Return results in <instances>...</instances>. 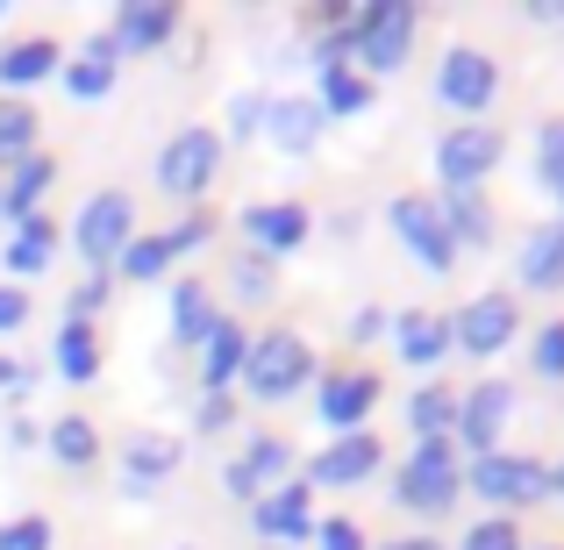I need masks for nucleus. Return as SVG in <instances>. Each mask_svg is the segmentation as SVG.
Segmentation results:
<instances>
[{"instance_id": "1", "label": "nucleus", "mask_w": 564, "mask_h": 550, "mask_svg": "<svg viewBox=\"0 0 564 550\" xmlns=\"http://www.w3.org/2000/svg\"><path fill=\"white\" fill-rule=\"evenodd\" d=\"M129 229H137V201H129V193H94V201L79 207L72 244H79L86 265H115L129 250Z\"/></svg>"}, {"instance_id": "2", "label": "nucleus", "mask_w": 564, "mask_h": 550, "mask_svg": "<svg viewBox=\"0 0 564 550\" xmlns=\"http://www.w3.org/2000/svg\"><path fill=\"white\" fill-rule=\"evenodd\" d=\"M350 36H358V57L372 72H393L400 57H408V43H414V8H408V0H379V8L358 14Z\"/></svg>"}, {"instance_id": "3", "label": "nucleus", "mask_w": 564, "mask_h": 550, "mask_svg": "<svg viewBox=\"0 0 564 550\" xmlns=\"http://www.w3.org/2000/svg\"><path fill=\"white\" fill-rule=\"evenodd\" d=\"M301 379H307V344H301V336H264V344L243 351V386H250L258 400L293 393Z\"/></svg>"}, {"instance_id": "4", "label": "nucleus", "mask_w": 564, "mask_h": 550, "mask_svg": "<svg viewBox=\"0 0 564 550\" xmlns=\"http://www.w3.org/2000/svg\"><path fill=\"white\" fill-rule=\"evenodd\" d=\"M221 165V143L207 137V129H180V137L165 143V158H158V186L165 193H207Z\"/></svg>"}, {"instance_id": "5", "label": "nucleus", "mask_w": 564, "mask_h": 550, "mask_svg": "<svg viewBox=\"0 0 564 550\" xmlns=\"http://www.w3.org/2000/svg\"><path fill=\"white\" fill-rule=\"evenodd\" d=\"M393 229L408 236V250L422 265H436V272H451V258H457V236H451V222L436 215V201H422V193H408V201H393Z\"/></svg>"}, {"instance_id": "6", "label": "nucleus", "mask_w": 564, "mask_h": 550, "mask_svg": "<svg viewBox=\"0 0 564 550\" xmlns=\"http://www.w3.org/2000/svg\"><path fill=\"white\" fill-rule=\"evenodd\" d=\"M436 165H443V180H451L457 193H471L486 180V172L500 165V129H451V137H443V151H436Z\"/></svg>"}, {"instance_id": "7", "label": "nucleus", "mask_w": 564, "mask_h": 550, "mask_svg": "<svg viewBox=\"0 0 564 550\" xmlns=\"http://www.w3.org/2000/svg\"><path fill=\"white\" fill-rule=\"evenodd\" d=\"M471 486H479L486 500H543V494H551V472H543L536 457H500V451H486L479 465H471Z\"/></svg>"}, {"instance_id": "8", "label": "nucleus", "mask_w": 564, "mask_h": 550, "mask_svg": "<svg viewBox=\"0 0 564 550\" xmlns=\"http://www.w3.org/2000/svg\"><path fill=\"white\" fill-rule=\"evenodd\" d=\"M400 500H408V508H429V515H443L457 500V472H451V451H443V443H422V451H414V465L400 472Z\"/></svg>"}, {"instance_id": "9", "label": "nucleus", "mask_w": 564, "mask_h": 550, "mask_svg": "<svg viewBox=\"0 0 564 550\" xmlns=\"http://www.w3.org/2000/svg\"><path fill=\"white\" fill-rule=\"evenodd\" d=\"M172 29H180V8H172V0H129V8L115 14L108 43L115 51H158Z\"/></svg>"}, {"instance_id": "10", "label": "nucleus", "mask_w": 564, "mask_h": 550, "mask_svg": "<svg viewBox=\"0 0 564 550\" xmlns=\"http://www.w3.org/2000/svg\"><path fill=\"white\" fill-rule=\"evenodd\" d=\"M451 336H457V351H500L514 336V301L508 293H486V301H471L465 315L451 322Z\"/></svg>"}, {"instance_id": "11", "label": "nucleus", "mask_w": 564, "mask_h": 550, "mask_svg": "<svg viewBox=\"0 0 564 550\" xmlns=\"http://www.w3.org/2000/svg\"><path fill=\"white\" fill-rule=\"evenodd\" d=\"M443 100H457V108H486V100H494V57L451 51V57H443Z\"/></svg>"}, {"instance_id": "12", "label": "nucleus", "mask_w": 564, "mask_h": 550, "mask_svg": "<svg viewBox=\"0 0 564 550\" xmlns=\"http://www.w3.org/2000/svg\"><path fill=\"white\" fill-rule=\"evenodd\" d=\"M51 180H57V165H51L43 151H29L22 165L8 172V193H0V215H8V222H29V215H36V201L51 193Z\"/></svg>"}, {"instance_id": "13", "label": "nucleus", "mask_w": 564, "mask_h": 550, "mask_svg": "<svg viewBox=\"0 0 564 550\" xmlns=\"http://www.w3.org/2000/svg\"><path fill=\"white\" fill-rule=\"evenodd\" d=\"M372 465H379V436H344V443H329V451L315 457V479L322 486H358Z\"/></svg>"}, {"instance_id": "14", "label": "nucleus", "mask_w": 564, "mask_h": 550, "mask_svg": "<svg viewBox=\"0 0 564 550\" xmlns=\"http://www.w3.org/2000/svg\"><path fill=\"white\" fill-rule=\"evenodd\" d=\"M372 400H379V379H372V371H344V379L322 386V422L350 429V422H365V408H372Z\"/></svg>"}, {"instance_id": "15", "label": "nucleus", "mask_w": 564, "mask_h": 550, "mask_svg": "<svg viewBox=\"0 0 564 550\" xmlns=\"http://www.w3.org/2000/svg\"><path fill=\"white\" fill-rule=\"evenodd\" d=\"M51 250H57V229L43 215H29V222H14V244L0 250V265H8L14 279H29V272H43V265H51Z\"/></svg>"}, {"instance_id": "16", "label": "nucleus", "mask_w": 564, "mask_h": 550, "mask_svg": "<svg viewBox=\"0 0 564 550\" xmlns=\"http://www.w3.org/2000/svg\"><path fill=\"white\" fill-rule=\"evenodd\" d=\"M400 358L408 365H436L443 351H451V322L443 315H429V308H414V315H400Z\"/></svg>"}, {"instance_id": "17", "label": "nucleus", "mask_w": 564, "mask_h": 550, "mask_svg": "<svg viewBox=\"0 0 564 550\" xmlns=\"http://www.w3.org/2000/svg\"><path fill=\"white\" fill-rule=\"evenodd\" d=\"M307 486H279L272 500H258V537H272V543H286V537H307Z\"/></svg>"}, {"instance_id": "18", "label": "nucleus", "mask_w": 564, "mask_h": 550, "mask_svg": "<svg viewBox=\"0 0 564 550\" xmlns=\"http://www.w3.org/2000/svg\"><path fill=\"white\" fill-rule=\"evenodd\" d=\"M51 65H57V43L51 36L8 43V51H0V86H36V79H51Z\"/></svg>"}, {"instance_id": "19", "label": "nucleus", "mask_w": 564, "mask_h": 550, "mask_svg": "<svg viewBox=\"0 0 564 550\" xmlns=\"http://www.w3.org/2000/svg\"><path fill=\"white\" fill-rule=\"evenodd\" d=\"M243 229L258 236L264 250H293V244L307 236V215H301L293 201H279V207H250V215H243Z\"/></svg>"}, {"instance_id": "20", "label": "nucleus", "mask_w": 564, "mask_h": 550, "mask_svg": "<svg viewBox=\"0 0 564 550\" xmlns=\"http://www.w3.org/2000/svg\"><path fill=\"white\" fill-rule=\"evenodd\" d=\"M500 422H508V386H500V379H494V386H479V393H471V400H465V436H471V443H479V457H486V451H494V436H500Z\"/></svg>"}, {"instance_id": "21", "label": "nucleus", "mask_w": 564, "mask_h": 550, "mask_svg": "<svg viewBox=\"0 0 564 550\" xmlns=\"http://www.w3.org/2000/svg\"><path fill=\"white\" fill-rule=\"evenodd\" d=\"M115 57H122V51H115L108 36H94V43H86V57H79L72 72H65V86H72L79 100H100V94L115 86Z\"/></svg>"}, {"instance_id": "22", "label": "nucleus", "mask_w": 564, "mask_h": 550, "mask_svg": "<svg viewBox=\"0 0 564 550\" xmlns=\"http://www.w3.org/2000/svg\"><path fill=\"white\" fill-rule=\"evenodd\" d=\"M200 344H207V351H200L207 386H221V379H236V371H243V351H250V344H243V330H236V322H221V315H215V330H207Z\"/></svg>"}, {"instance_id": "23", "label": "nucleus", "mask_w": 564, "mask_h": 550, "mask_svg": "<svg viewBox=\"0 0 564 550\" xmlns=\"http://www.w3.org/2000/svg\"><path fill=\"white\" fill-rule=\"evenodd\" d=\"M286 472V443H272V436H258L243 451V465H229V494H258L264 479H279Z\"/></svg>"}, {"instance_id": "24", "label": "nucleus", "mask_w": 564, "mask_h": 550, "mask_svg": "<svg viewBox=\"0 0 564 550\" xmlns=\"http://www.w3.org/2000/svg\"><path fill=\"white\" fill-rule=\"evenodd\" d=\"M315 129H322L315 100H279V108H272V143H279V151H307Z\"/></svg>"}, {"instance_id": "25", "label": "nucleus", "mask_w": 564, "mask_h": 550, "mask_svg": "<svg viewBox=\"0 0 564 550\" xmlns=\"http://www.w3.org/2000/svg\"><path fill=\"white\" fill-rule=\"evenodd\" d=\"M522 279H529V287H557V279H564V222H557V229H543V236H529Z\"/></svg>"}, {"instance_id": "26", "label": "nucleus", "mask_w": 564, "mask_h": 550, "mask_svg": "<svg viewBox=\"0 0 564 550\" xmlns=\"http://www.w3.org/2000/svg\"><path fill=\"white\" fill-rule=\"evenodd\" d=\"M57 371H65L72 386L100 371V351H94V330H86V322H65V330H57Z\"/></svg>"}, {"instance_id": "27", "label": "nucleus", "mask_w": 564, "mask_h": 550, "mask_svg": "<svg viewBox=\"0 0 564 550\" xmlns=\"http://www.w3.org/2000/svg\"><path fill=\"white\" fill-rule=\"evenodd\" d=\"M36 151V115L22 100H0V165H22Z\"/></svg>"}, {"instance_id": "28", "label": "nucleus", "mask_w": 564, "mask_h": 550, "mask_svg": "<svg viewBox=\"0 0 564 550\" xmlns=\"http://www.w3.org/2000/svg\"><path fill=\"white\" fill-rule=\"evenodd\" d=\"M172 330H180V344H200L207 330H215V315H207V287H172Z\"/></svg>"}, {"instance_id": "29", "label": "nucleus", "mask_w": 564, "mask_h": 550, "mask_svg": "<svg viewBox=\"0 0 564 550\" xmlns=\"http://www.w3.org/2000/svg\"><path fill=\"white\" fill-rule=\"evenodd\" d=\"M122 457H129V479L143 486V479H165V472L180 465V443H172V436H137Z\"/></svg>"}, {"instance_id": "30", "label": "nucleus", "mask_w": 564, "mask_h": 550, "mask_svg": "<svg viewBox=\"0 0 564 550\" xmlns=\"http://www.w3.org/2000/svg\"><path fill=\"white\" fill-rule=\"evenodd\" d=\"M51 451L65 457V465H94V451H100V436H94V422H79V414H65V422L51 429Z\"/></svg>"}, {"instance_id": "31", "label": "nucleus", "mask_w": 564, "mask_h": 550, "mask_svg": "<svg viewBox=\"0 0 564 550\" xmlns=\"http://www.w3.org/2000/svg\"><path fill=\"white\" fill-rule=\"evenodd\" d=\"M115 265H122L129 279H158V272H165V265H172V244H165V236H143V244H137V236H129V250H122V258H115Z\"/></svg>"}, {"instance_id": "32", "label": "nucleus", "mask_w": 564, "mask_h": 550, "mask_svg": "<svg viewBox=\"0 0 564 550\" xmlns=\"http://www.w3.org/2000/svg\"><path fill=\"white\" fill-rule=\"evenodd\" d=\"M0 550H51V522H43V515L8 522V529H0Z\"/></svg>"}, {"instance_id": "33", "label": "nucleus", "mask_w": 564, "mask_h": 550, "mask_svg": "<svg viewBox=\"0 0 564 550\" xmlns=\"http://www.w3.org/2000/svg\"><path fill=\"white\" fill-rule=\"evenodd\" d=\"M408 414H414V429L436 443V436H443V422H451V400H443V393H414V408H408Z\"/></svg>"}, {"instance_id": "34", "label": "nucleus", "mask_w": 564, "mask_h": 550, "mask_svg": "<svg viewBox=\"0 0 564 550\" xmlns=\"http://www.w3.org/2000/svg\"><path fill=\"white\" fill-rule=\"evenodd\" d=\"M536 371L543 379H564V322H551V330L536 336Z\"/></svg>"}, {"instance_id": "35", "label": "nucleus", "mask_w": 564, "mask_h": 550, "mask_svg": "<svg viewBox=\"0 0 564 550\" xmlns=\"http://www.w3.org/2000/svg\"><path fill=\"white\" fill-rule=\"evenodd\" d=\"M451 215H457V229H465L471 244H486V207L471 201V193H457V201H451ZM451 215H443V222H451Z\"/></svg>"}, {"instance_id": "36", "label": "nucleus", "mask_w": 564, "mask_h": 550, "mask_svg": "<svg viewBox=\"0 0 564 550\" xmlns=\"http://www.w3.org/2000/svg\"><path fill=\"white\" fill-rule=\"evenodd\" d=\"M465 550H522V537H514V522H479Z\"/></svg>"}, {"instance_id": "37", "label": "nucleus", "mask_w": 564, "mask_h": 550, "mask_svg": "<svg viewBox=\"0 0 564 550\" xmlns=\"http://www.w3.org/2000/svg\"><path fill=\"white\" fill-rule=\"evenodd\" d=\"M329 108H336V115L365 108V79H350V72H329Z\"/></svg>"}, {"instance_id": "38", "label": "nucleus", "mask_w": 564, "mask_h": 550, "mask_svg": "<svg viewBox=\"0 0 564 550\" xmlns=\"http://www.w3.org/2000/svg\"><path fill=\"white\" fill-rule=\"evenodd\" d=\"M543 180L557 186V201H564V122L551 129V137H543Z\"/></svg>"}, {"instance_id": "39", "label": "nucleus", "mask_w": 564, "mask_h": 550, "mask_svg": "<svg viewBox=\"0 0 564 550\" xmlns=\"http://www.w3.org/2000/svg\"><path fill=\"white\" fill-rule=\"evenodd\" d=\"M22 322H29V293L0 287V330H22Z\"/></svg>"}, {"instance_id": "40", "label": "nucleus", "mask_w": 564, "mask_h": 550, "mask_svg": "<svg viewBox=\"0 0 564 550\" xmlns=\"http://www.w3.org/2000/svg\"><path fill=\"white\" fill-rule=\"evenodd\" d=\"M322 550H365V543H358L350 522H322Z\"/></svg>"}, {"instance_id": "41", "label": "nucleus", "mask_w": 564, "mask_h": 550, "mask_svg": "<svg viewBox=\"0 0 564 550\" xmlns=\"http://www.w3.org/2000/svg\"><path fill=\"white\" fill-rule=\"evenodd\" d=\"M100 301H108V287H100V279H86V287L72 293V322H86V308H100Z\"/></svg>"}, {"instance_id": "42", "label": "nucleus", "mask_w": 564, "mask_h": 550, "mask_svg": "<svg viewBox=\"0 0 564 550\" xmlns=\"http://www.w3.org/2000/svg\"><path fill=\"white\" fill-rule=\"evenodd\" d=\"M0 393H29V365H14V358H0Z\"/></svg>"}, {"instance_id": "43", "label": "nucleus", "mask_w": 564, "mask_h": 550, "mask_svg": "<svg viewBox=\"0 0 564 550\" xmlns=\"http://www.w3.org/2000/svg\"><path fill=\"white\" fill-rule=\"evenodd\" d=\"M221 422H229V400H221V393H207V408H200V429H221Z\"/></svg>"}, {"instance_id": "44", "label": "nucleus", "mask_w": 564, "mask_h": 550, "mask_svg": "<svg viewBox=\"0 0 564 550\" xmlns=\"http://www.w3.org/2000/svg\"><path fill=\"white\" fill-rule=\"evenodd\" d=\"M386 550H443V543H429V537H408V543H386Z\"/></svg>"}, {"instance_id": "45", "label": "nucleus", "mask_w": 564, "mask_h": 550, "mask_svg": "<svg viewBox=\"0 0 564 550\" xmlns=\"http://www.w3.org/2000/svg\"><path fill=\"white\" fill-rule=\"evenodd\" d=\"M557 486H564V472H557Z\"/></svg>"}]
</instances>
